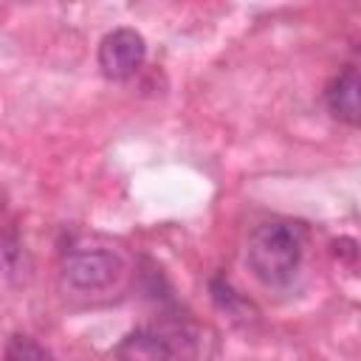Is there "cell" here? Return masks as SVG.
I'll list each match as a JSON object with an SVG mask.
<instances>
[{
  "label": "cell",
  "mask_w": 361,
  "mask_h": 361,
  "mask_svg": "<svg viewBox=\"0 0 361 361\" xmlns=\"http://www.w3.org/2000/svg\"><path fill=\"white\" fill-rule=\"evenodd\" d=\"M305 245H307V228L302 223L268 220L251 231L245 262L262 285L282 288L296 276L299 262L305 257Z\"/></svg>",
  "instance_id": "6da1fadb"
},
{
  "label": "cell",
  "mask_w": 361,
  "mask_h": 361,
  "mask_svg": "<svg viewBox=\"0 0 361 361\" xmlns=\"http://www.w3.org/2000/svg\"><path fill=\"white\" fill-rule=\"evenodd\" d=\"M147 42L135 28H113L99 42V68L107 79L124 82L135 76V71L144 65Z\"/></svg>",
  "instance_id": "7a4b0ae2"
},
{
  "label": "cell",
  "mask_w": 361,
  "mask_h": 361,
  "mask_svg": "<svg viewBox=\"0 0 361 361\" xmlns=\"http://www.w3.org/2000/svg\"><path fill=\"white\" fill-rule=\"evenodd\" d=\"M62 274L79 290H102L118 279L121 259L104 248H76L65 257Z\"/></svg>",
  "instance_id": "3957f363"
},
{
  "label": "cell",
  "mask_w": 361,
  "mask_h": 361,
  "mask_svg": "<svg viewBox=\"0 0 361 361\" xmlns=\"http://www.w3.org/2000/svg\"><path fill=\"white\" fill-rule=\"evenodd\" d=\"M324 102L338 121H344L350 127H355L361 121V79L353 65H347L338 76L330 79V85L324 90Z\"/></svg>",
  "instance_id": "277c9868"
},
{
  "label": "cell",
  "mask_w": 361,
  "mask_h": 361,
  "mask_svg": "<svg viewBox=\"0 0 361 361\" xmlns=\"http://www.w3.org/2000/svg\"><path fill=\"white\" fill-rule=\"evenodd\" d=\"M116 361H172V350L158 333L135 330L118 341Z\"/></svg>",
  "instance_id": "5b68a950"
},
{
  "label": "cell",
  "mask_w": 361,
  "mask_h": 361,
  "mask_svg": "<svg viewBox=\"0 0 361 361\" xmlns=\"http://www.w3.org/2000/svg\"><path fill=\"white\" fill-rule=\"evenodd\" d=\"M6 361H54L51 350H45L31 336H11L6 344Z\"/></svg>",
  "instance_id": "8992f818"
}]
</instances>
